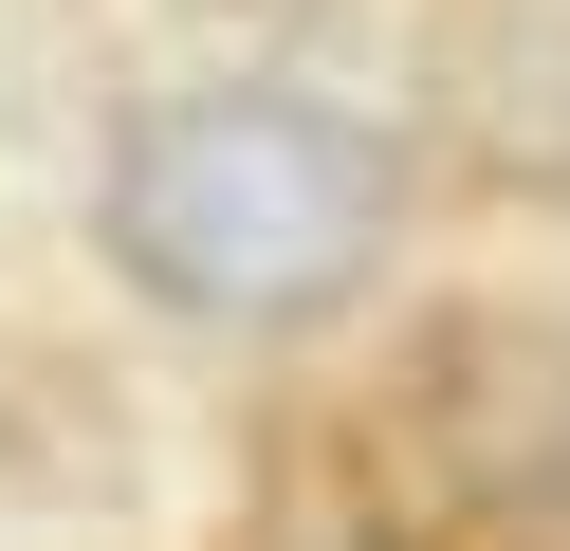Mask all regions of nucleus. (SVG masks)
<instances>
[{"label": "nucleus", "instance_id": "nucleus-1", "mask_svg": "<svg viewBox=\"0 0 570 551\" xmlns=\"http://www.w3.org/2000/svg\"><path fill=\"white\" fill-rule=\"evenodd\" d=\"M92 239L129 294H166L203 331H295L405 239V147L332 92H276V73L148 92L92 166Z\"/></svg>", "mask_w": 570, "mask_h": 551}]
</instances>
